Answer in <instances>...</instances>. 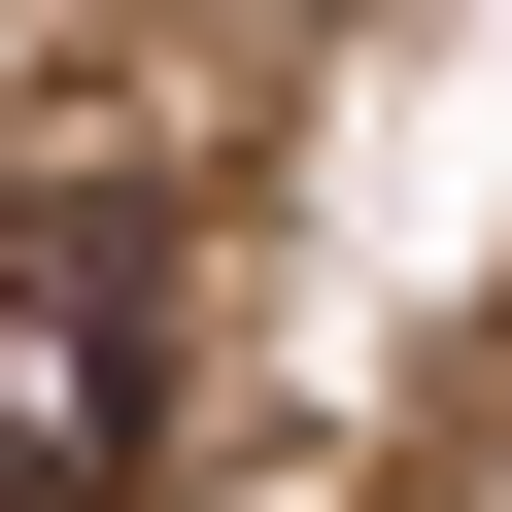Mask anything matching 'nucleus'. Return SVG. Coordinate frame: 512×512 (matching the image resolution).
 Listing matches in <instances>:
<instances>
[{"mask_svg":"<svg viewBox=\"0 0 512 512\" xmlns=\"http://www.w3.org/2000/svg\"><path fill=\"white\" fill-rule=\"evenodd\" d=\"M137 478V274H35L0 308V512H103Z\"/></svg>","mask_w":512,"mask_h":512,"instance_id":"1","label":"nucleus"}]
</instances>
